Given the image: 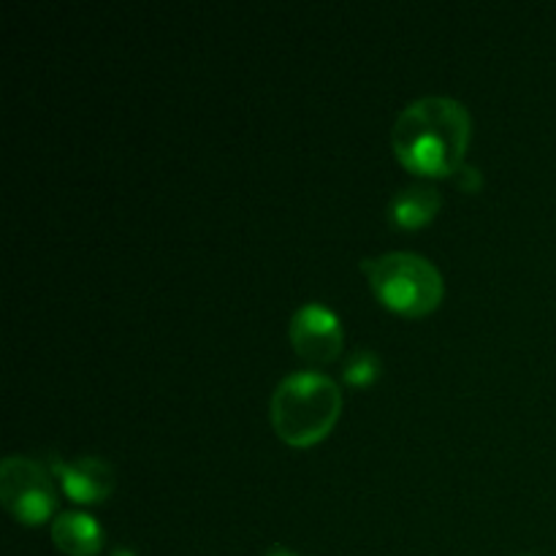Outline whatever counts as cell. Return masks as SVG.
Listing matches in <instances>:
<instances>
[{"label":"cell","instance_id":"6da1fadb","mask_svg":"<svg viewBox=\"0 0 556 556\" xmlns=\"http://www.w3.org/2000/svg\"><path fill=\"white\" fill-rule=\"evenodd\" d=\"M470 112L451 96H424L407 103L391 128V147L410 172L451 177L465 163Z\"/></svg>","mask_w":556,"mask_h":556},{"label":"cell","instance_id":"7a4b0ae2","mask_svg":"<svg viewBox=\"0 0 556 556\" xmlns=\"http://www.w3.org/2000/svg\"><path fill=\"white\" fill-rule=\"evenodd\" d=\"M342 410V391L320 372H291L275 386L271 424L291 445H313L331 432Z\"/></svg>","mask_w":556,"mask_h":556},{"label":"cell","instance_id":"3957f363","mask_svg":"<svg viewBox=\"0 0 556 556\" xmlns=\"http://www.w3.org/2000/svg\"><path fill=\"white\" fill-rule=\"evenodd\" d=\"M362 269L375 296L389 309L402 315H427L443 302V275L424 255L394 250L378 258H364Z\"/></svg>","mask_w":556,"mask_h":556},{"label":"cell","instance_id":"277c9868","mask_svg":"<svg viewBox=\"0 0 556 556\" xmlns=\"http://www.w3.org/2000/svg\"><path fill=\"white\" fill-rule=\"evenodd\" d=\"M0 500L22 525H43L58 508V492L47 467L30 456H5L0 462Z\"/></svg>","mask_w":556,"mask_h":556},{"label":"cell","instance_id":"5b68a950","mask_svg":"<svg viewBox=\"0 0 556 556\" xmlns=\"http://www.w3.org/2000/svg\"><path fill=\"white\" fill-rule=\"evenodd\" d=\"M291 342L304 362H334L342 351L340 318L320 302H307L293 313Z\"/></svg>","mask_w":556,"mask_h":556},{"label":"cell","instance_id":"8992f818","mask_svg":"<svg viewBox=\"0 0 556 556\" xmlns=\"http://www.w3.org/2000/svg\"><path fill=\"white\" fill-rule=\"evenodd\" d=\"M54 478L63 492L79 505H96L106 500L114 489V467L98 456H79V459L63 462L52 456Z\"/></svg>","mask_w":556,"mask_h":556},{"label":"cell","instance_id":"52a82bcc","mask_svg":"<svg viewBox=\"0 0 556 556\" xmlns=\"http://www.w3.org/2000/svg\"><path fill=\"white\" fill-rule=\"evenodd\" d=\"M52 541L68 556H96L103 548V530L90 514L63 510L52 521Z\"/></svg>","mask_w":556,"mask_h":556},{"label":"cell","instance_id":"ba28073f","mask_svg":"<svg viewBox=\"0 0 556 556\" xmlns=\"http://www.w3.org/2000/svg\"><path fill=\"white\" fill-rule=\"evenodd\" d=\"M443 195L434 185L413 182L389 201V220L400 228H418L438 215Z\"/></svg>","mask_w":556,"mask_h":556},{"label":"cell","instance_id":"9c48e42d","mask_svg":"<svg viewBox=\"0 0 556 556\" xmlns=\"http://www.w3.org/2000/svg\"><path fill=\"white\" fill-rule=\"evenodd\" d=\"M380 375V356L372 348H356V351L348 356L345 369H342V378L351 386H369Z\"/></svg>","mask_w":556,"mask_h":556},{"label":"cell","instance_id":"30bf717a","mask_svg":"<svg viewBox=\"0 0 556 556\" xmlns=\"http://www.w3.org/2000/svg\"><path fill=\"white\" fill-rule=\"evenodd\" d=\"M451 177H454L456 188H459V190H465V193H472V190H478V188H481V182H483V177H481V168L470 166V163H462V166L456 168V172L451 174Z\"/></svg>","mask_w":556,"mask_h":556},{"label":"cell","instance_id":"8fae6325","mask_svg":"<svg viewBox=\"0 0 556 556\" xmlns=\"http://www.w3.org/2000/svg\"><path fill=\"white\" fill-rule=\"evenodd\" d=\"M266 556H296L291 552V548H282V546H275V548H269V554Z\"/></svg>","mask_w":556,"mask_h":556},{"label":"cell","instance_id":"7c38bea8","mask_svg":"<svg viewBox=\"0 0 556 556\" xmlns=\"http://www.w3.org/2000/svg\"><path fill=\"white\" fill-rule=\"evenodd\" d=\"M521 556H535V554H521Z\"/></svg>","mask_w":556,"mask_h":556}]
</instances>
